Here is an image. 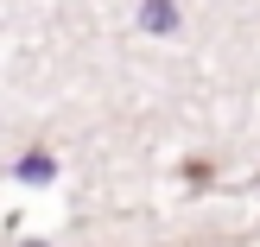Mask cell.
<instances>
[{
  "instance_id": "obj_1",
  "label": "cell",
  "mask_w": 260,
  "mask_h": 247,
  "mask_svg": "<svg viewBox=\"0 0 260 247\" xmlns=\"http://www.w3.org/2000/svg\"><path fill=\"white\" fill-rule=\"evenodd\" d=\"M146 25L165 32V25H172V0H146Z\"/></svg>"
}]
</instances>
